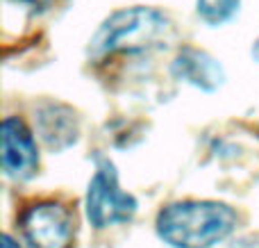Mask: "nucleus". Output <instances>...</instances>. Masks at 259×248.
Listing matches in <instances>:
<instances>
[{"label": "nucleus", "instance_id": "nucleus-1", "mask_svg": "<svg viewBox=\"0 0 259 248\" xmlns=\"http://www.w3.org/2000/svg\"><path fill=\"white\" fill-rule=\"evenodd\" d=\"M237 212L219 200H180L157 214V235L170 248H214L237 228Z\"/></svg>", "mask_w": 259, "mask_h": 248}, {"label": "nucleus", "instance_id": "nucleus-2", "mask_svg": "<svg viewBox=\"0 0 259 248\" xmlns=\"http://www.w3.org/2000/svg\"><path fill=\"white\" fill-rule=\"evenodd\" d=\"M170 34V23L152 7H127L114 12L100 25L89 44V55L96 59L114 53H143L161 46Z\"/></svg>", "mask_w": 259, "mask_h": 248}, {"label": "nucleus", "instance_id": "nucleus-3", "mask_svg": "<svg viewBox=\"0 0 259 248\" xmlns=\"http://www.w3.org/2000/svg\"><path fill=\"white\" fill-rule=\"evenodd\" d=\"M137 198L118 187V176L112 162L103 159L87 189L84 212L87 221L96 230H105L116 223H127L137 214Z\"/></svg>", "mask_w": 259, "mask_h": 248}, {"label": "nucleus", "instance_id": "nucleus-4", "mask_svg": "<svg viewBox=\"0 0 259 248\" xmlns=\"http://www.w3.org/2000/svg\"><path fill=\"white\" fill-rule=\"evenodd\" d=\"M18 226L30 248H73L75 214L57 200H41L25 208Z\"/></svg>", "mask_w": 259, "mask_h": 248}, {"label": "nucleus", "instance_id": "nucleus-5", "mask_svg": "<svg viewBox=\"0 0 259 248\" xmlns=\"http://www.w3.org/2000/svg\"><path fill=\"white\" fill-rule=\"evenodd\" d=\"M3 171L16 182L34 178L39 169V148L30 128L18 116H7L3 121Z\"/></svg>", "mask_w": 259, "mask_h": 248}, {"label": "nucleus", "instance_id": "nucleus-6", "mask_svg": "<svg viewBox=\"0 0 259 248\" xmlns=\"http://www.w3.org/2000/svg\"><path fill=\"white\" fill-rule=\"evenodd\" d=\"M36 135L53 153L71 148L80 137V123L71 107L62 103H46L34 114Z\"/></svg>", "mask_w": 259, "mask_h": 248}, {"label": "nucleus", "instance_id": "nucleus-7", "mask_svg": "<svg viewBox=\"0 0 259 248\" xmlns=\"http://www.w3.org/2000/svg\"><path fill=\"white\" fill-rule=\"evenodd\" d=\"M173 75L200 91H216L225 82V71L209 53L198 48H182L173 62Z\"/></svg>", "mask_w": 259, "mask_h": 248}, {"label": "nucleus", "instance_id": "nucleus-8", "mask_svg": "<svg viewBox=\"0 0 259 248\" xmlns=\"http://www.w3.org/2000/svg\"><path fill=\"white\" fill-rule=\"evenodd\" d=\"M239 5H241V0H198L196 9H198V16L207 25L219 27L237 16Z\"/></svg>", "mask_w": 259, "mask_h": 248}, {"label": "nucleus", "instance_id": "nucleus-9", "mask_svg": "<svg viewBox=\"0 0 259 248\" xmlns=\"http://www.w3.org/2000/svg\"><path fill=\"white\" fill-rule=\"evenodd\" d=\"M14 3H18V5H27V7H32V9H46L53 0H14Z\"/></svg>", "mask_w": 259, "mask_h": 248}, {"label": "nucleus", "instance_id": "nucleus-10", "mask_svg": "<svg viewBox=\"0 0 259 248\" xmlns=\"http://www.w3.org/2000/svg\"><path fill=\"white\" fill-rule=\"evenodd\" d=\"M3 248H21V244L12 235H3Z\"/></svg>", "mask_w": 259, "mask_h": 248}, {"label": "nucleus", "instance_id": "nucleus-11", "mask_svg": "<svg viewBox=\"0 0 259 248\" xmlns=\"http://www.w3.org/2000/svg\"><path fill=\"white\" fill-rule=\"evenodd\" d=\"M232 248H255V246H250V241L248 239H241V241H237Z\"/></svg>", "mask_w": 259, "mask_h": 248}, {"label": "nucleus", "instance_id": "nucleus-12", "mask_svg": "<svg viewBox=\"0 0 259 248\" xmlns=\"http://www.w3.org/2000/svg\"><path fill=\"white\" fill-rule=\"evenodd\" d=\"M252 57H255L257 62H259V39L255 41V46H252Z\"/></svg>", "mask_w": 259, "mask_h": 248}]
</instances>
